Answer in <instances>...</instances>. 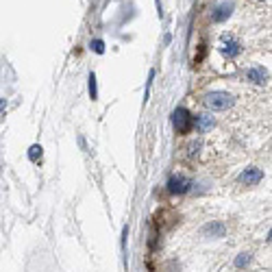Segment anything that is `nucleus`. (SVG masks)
Returning <instances> with one entry per match:
<instances>
[{"instance_id": "1", "label": "nucleus", "mask_w": 272, "mask_h": 272, "mask_svg": "<svg viewBox=\"0 0 272 272\" xmlns=\"http://www.w3.org/2000/svg\"><path fill=\"white\" fill-rule=\"evenodd\" d=\"M172 124H174V129L176 133H190L194 129V124H196V120H194V116L188 111V109H183V107H178L172 111Z\"/></svg>"}, {"instance_id": "2", "label": "nucleus", "mask_w": 272, "mask_h": 272, "mask_svg": "<svg viewBox=\"0 0 272 272\" xmlns=\"http://www.w3.org/2000/svg\"><path fill=\"white\" fill-rule=\"evenodd\" d=\"M233 105V96L226 94V92H211L205 96V107L211 111H224Z\"/></svg>"}, {"instance_id": "3", "label": "nucleus", "mask_w": 272, "mask_h": 272, "mask_svg": "<svg viewBox=\"0 0 272 272\" xmlns=\"http://www.w3.org/2000/svg\"><path fill=\"white\" fill-rule=\"evenodd\" d=\"M190 178L183 176V174H172L168 178V192L172 194V196H183V194L190 192Z\"/></svg>"}, {"instance_id": "4", "label": "nucleus", "mask_w": 272, "mask_h": 272, "mask_svg": "<svg viewBox=\"0 0 272 272\" xmlns=\"http://www.w3.org/2000/svg\"><path fill=\"white\" fill-rule=\"evenodd\" d=\"M233 13V5L231 3H220L218 7H214V11H211V20L214 22H224L226 18H231Z\"/></svg>"}, {"instance_id": "5", "label": "nucleus", "mask_w": 272, "mask_h": 272, "mask_svg": "<svg viewBox=\"0 0 272 272\" xmlns=\"http://www.w3.org/2000/svg\"><path fill=\"white\" fill-rule=\"evenodd\" d=\"M261 176H263V172L259 168H248V170H244V172L240 174V181L244 185H257L261 181Z\"/></svg>"}, {"instance_id": "6", "label": "nucleus", "mask_w": 272, "mask_h": 272, "mask_svg": "<svg viewBox=\"0 0 272 272\" xmlns=\"http://www.w3.org/2000/svg\"><path fill=\"white\" fill-rule=\"evenodd\" d=\"M246 79L253 81V83H257V85H261V83H266L268 72L263 70V67H251V70L246 72Z\"/></svg>"}, {"instance_id": "7", "label": "nucleus", "mask_w": 272, "mask_h": 272, "mask_svg": "<svg viewBox=\"0 0 272 272\" xmlns=\"http://www.w3.org/2000/svg\"><path fill=\"white\" fill-rule=\"evenodd\" d=\"M224 224L222 222H214V224H207L205 229H202V235L207 237H224Z\"/></svg>"}, {"instance_id": "8", "label": "nucleus", "mask_w": 272, "mask_h": 272, "mask_svg": "<svg viewBox=\"0 0 272 272\" xmlns=\"http://www.w3.org/2000/svg\"><path fill=\"white\" fill-rule=\"evenodd\" d=\"M211 126H214V118H211V116L202 114V116L196 118V129H198V133H207Z\"/></svg>"}, {"instance_id": "9", "label": "nucleus", "mask_w": 272, "mask_h": 272, "mask_svg": "<svg viewBox=\"0 0 272 272\" xmlns=\"http://www.w3.org/2000/svg\"><path fill=\"white\" fill-rule=\"evenodd\" d=\"M222 53H224L226 57H235L237 53H240V44H237L235 39H231V41H224V48H222Z\"/></svg>"}, {"instance_id": "10", "label": "nucleus", "mask_w": 272, "mask_h": 272, "mask_svg": "<svg viewBox=\"0 0 272 272\" xmlns=\"http://www.w3.org/2000/svg\"><path fill=\"white\" fill-rule=\"evenodd\" d=\"M87 81H89V96H92V100H96V98H98V87H96V74L92 72Z\"/></svg>"}, {"instance_id": "11", "label": "nucleus", "mask_w": 272, "mask_h": 272, "mask_svg": "<svg viewBox=\"0 0 272 272\" xmlns=\"http://www.w3.org/2000/svg\"><path fill=\"white\" fill-rule=\"evenodd\" d=\"M29 159L31 161H39L41 159V146H39V144H35V146L29 148Z\"/></svg>"}, {"instance_id": "12", "label": "nucleus", "mask_w": 272, "mask_h": 272, "mask_svg": "<svg viewBox=\"0 0 272 272\" xmlns=\"http://www.w3.org/2000/svg\"><path fill=\"white\" fill-rule=\"evenodd\" d=\"M248 261H251V255H248V253H242L240 257L235 259V266H237V268H246V266H248Z\"/></svg>"}, {"instance_id": "13", "label": "nucleus", "mask_w": 272, "mask_h": 272, "mask_svg": "<svg viewBox=\"0 0 272 272\" xmlns=\"http://www.w3.org/2000/svg\"><path fill=\"white\" fill-rule=\"evenodd\" d=\"M92 50H94V53H98V55H103L105 53V44L100 39H94V41H92Z\"/></svg>"}, {"instance_id": "14", "label": "nucleus", "mask_w": 272, "mask_h": 272, "mask_svg": "<svg viewBox=\"0 0 272 272\" xmlns=\"http://www.w3.org/2000/svg\"><path fill=\"white\" fill-rule=\"evenodd\" d=\"M268 240L272 242V229H270V233H268Z\"/></svg>"}]
</instances>
